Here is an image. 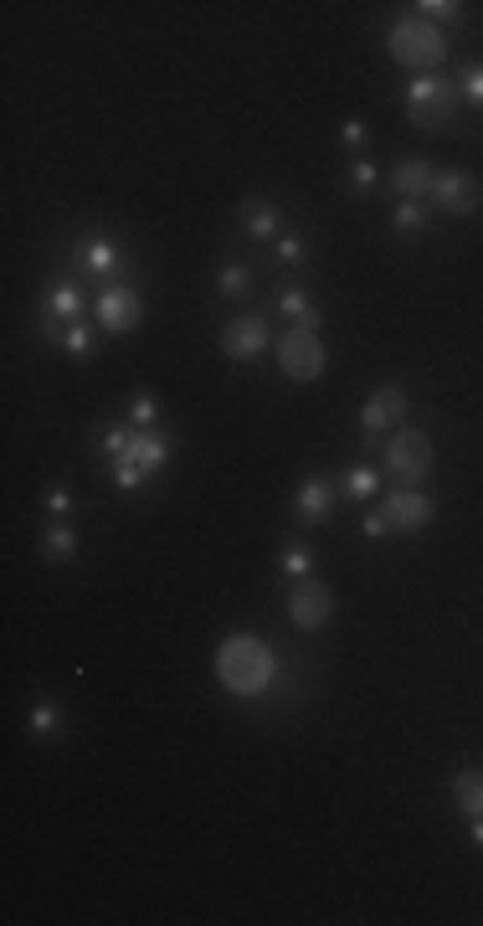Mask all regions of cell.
Here are the masks:
<instances>
[{"instance_id":"3957f363","label":"cell","mask_w":483,"mask_h":926,"mask_svg":"<svg viewBox=\"0 0 483 926\" xmlns=\"http://www.w3.org/2000/svg\"><path fill=\"white\" fill-rule=\"evenodd\" d=\"M170 437L160 433V428H129V443H124V454L109 464V473H114V484L124 494L139 490L144 479H155L165 464H170Z\"/></svg>"},{"instance_id":"d4e9b609","label":"cell","mask_w":483,"mask_h":926,"mask_svg":"<svg viewBox=\"0 0 483 926\" xmlns=\"http://www.w3.org/2000/svg\"><path fill=\"white\" fill-rule=\"evenodd\" d=\"M58 345L67 355H78V360H82V355H93V330H88V325H67Z\"/></svg>"},{"instance_id":"cb8c5ba5","label":"cell","mask_w":483,"mask_h":926,"mask_svg":"<svg viewBox=\"0 0 483 926\" xmlns=\"http://www.w3.org/2000/svg\"><path fill=\"white\" fill-rule=\"evenodd\" d=\"M345 176H349V180H345V191H355V196H366L370 186H376V176H381V170H376V165H370V160L360 155V160H349V170H345Z\"/></svg>"},{"instance_id":"d6a6232c","label":"cell","mask_w":483,"mask_h":926,"mask_svg":"<svg viewBox=\"0 0 483 926\" xmlns=\"http://www.w3.org/2000/svg\"><path fill=\"white\" fill-rule=\"evenodd\" d=\"M340 139H345L349 150H366V144H370V129L360 124V118H345V129H340Z\"/></svg>"},{"instance_id":"4fadbf2b","label":"cell","mask_w":483,"mask_h":926,"mask_svg":"<svg viewBox=\"0 0 483 926\" xmlns=\"http://www.w3.org/2000/svg\"><path fill=\"white\" fill-rule=\"evenodd\" d=\"M432 180H437V165L422 155H406L391 165V186H396V201H422L432 196Z\"/></svg>"},{"instance_id":"ac0fdd59","label":"cell","mask_w":483,"mask_h":926,"mask_svg":"<svg viewBox=\"0 0 483 926\" xmlns=\"http://www.w3.org/2000/svg\"><path fill=\"white\" fill-rule=\"evenodd\" d=\"M237 221L247 227L257 242H278V227H283V212L272 206V201H263V196H247L242 206H237Z\"/></svg>"},{"instance_id":"ba28073f","label":"cell","mask_w":483,"mask_h":926,"mask_svg":"<svg viewBox=\"0 0 483 926\" xmlns=\"http://www.w3.org/2000/svg\"><path fill=\"white\" fill-rule=\"evenodd\" d=\"M93 315L103 330H114V335H129V330H139V319H144V299H139V289H129V283H103L93 299Z\"/></svg>"},{"instance_id":"6da1fadb","label":"cell","mask_w":483,"mask_h":926,"mask_svg":"<svg viewBox=\"0 0 483 926\" xmlns=\"http://www.w3.org/2000/svg\"><path fill=\"white\" fill-rule=\"evenodd\" d=\"M216 680H221V690L252 700V695L272 690L278 659H272V649L257 638V633H232V638H221V649H216Z\"/></svg>"},{"instance_id":"30bf717a","label":"cell","mask_w":483,"mask_h":926,"mask_svg":"<svg viewBox=\"0 0 483 926\" xmlns=\"http://www.w3.org/2000/svg\"><path fill=\"white\" fill-rule=\"evenodd\" d=\"M272 345V325L268 315H237L232 325H221V351L232 360H257Z\"/></svg>"},{"instance_id":"277c9868","label":"cell","mask_w":483,"mask_h":926,"mask_svg":"<svg viewBox=\"0 0 483 926\" xmlns=\"http://www.w3.org/2000/svg\"><path fill=\"white\" fill-rule=\"evenodd\" d=\"M458 109H463V93L443 73H422V78L406 83V118L417 129H447L458 118Z\"/></svg>"},{"instance_id":"44dd1931","label":"cell","mask_w":483,"mask_h":926,"mask_svg":"<svg viewBox=\"0 0 483 926\" xmlns=\"http://www.w3.org/2000/svg\"><path fill=\"white\" fill-rule=\"evenodd\" d=\"M376 484H381V479H376V469H360V464H355V469L340 473V484H334V490L345 494L349 505H366V499H376Z\"/></svg>"},{"instance_id":"e575fe53","label":"cell","mask_w":483,"mask_h":926,"mask_svg":"<svg viewBox=\"0 0 483 926\" xmlns=\"http://www.w3.org/2000/svg\"><path fill=\"white\" fill-rule=\"evenodd\" d=\"M468 839H473V849H483V819H473V828H468Z\"/></svg>"},{"instance_id":"ffe728a7","label":"cell","mask_w":483,"mask_h":926,"mask_svg":"<svg viewBox=\"0 0 483 926\" xmlns=\"http://www.w3.org/2000/svg\"><path fill=\"white\" fill-rule=\"evenodd\" d=\"M453 803L468 813V819H483V768H463L453 777Z\"/></svg>"},{"instance_id":"d6986e66","label":"cell","mask_w":483,"mask_h":926,"mask_svg":"<svg viewBox=\"0 0 483 926\" xmlns=\"http://www.w3.org/2000/svg\"><path fill=\"white\" fill-rule=\"evenodd\" d=\"M37 546H41L47 561H73V556H78V531H73L67 520H52V525L37 535Z\"/></svg>"},{"instance_id":"2e32d148","label":"cell","mask_w":483,"mask_h":926,"mask_svg":"<svg viewBox=\"0 0 483 926\" xmlns=\"http://www.w3.org/2000/svg\"><path fill=\"white\" fill-rule=\"evenodd\" d=\"M82 315V289L73 283V278H58L52 289H47V299H41V319H52V325H78Z\"/></svg>"},{"instance_id":"5bb4252c","label":"cell","mask_w":483,"mask_h":926,"mask_svg":"<svg viewBox=\"0 0 483 926\" xmlns=\"http://www.w3.org/2000/svg\"><path fill=\"white\" fill-rule=\"evenodd\" d=\"M334 484L329 479H304L298 484V499H293V515H298V525H325L329 515H334Z\"/></svg>"},{"instance_id":"1f68e13d","label":"cell","mask_w":483,"mask_h":926,"mask_svg":"<svg viewBox=\"0 0 483 926\" xmlns=\"http://www.w3.org/2000/svg\"><path fill=\"white\" fill-rule=\"evenodd\" d=\"M309 567H314V556L304 551V546H293V551H283V572H289V576H309Z\"/></svg>"},{"instance_id":"8992f818","label":"cell","mask_w":483,"mask_h":926,"mask_svg":"<svg viewBox=\"0 0 483 926\" xmlns=\"http://www.w3.org/2000/svg\"><path fill=\"white\" fill-rule=\"evenodd\" d=\"M325 366H329L325 340L314 335V330H289V335H278V371L289 376V381L309 386V381L325 376Z\"/></svg>"},{"instance_id":"52a82bcc","label":"cell","mask_w":483,"mask_h":926,"mask_svg":"<svg viewBox=\"0 0 483 926\" xmlns=\"http://www.w3.org/2000/svg\"><path fill=\"white\" fill-rule=\"evenodd\" d=\"M329 618H334V592L319 576H298L289 592V623L298 633H319Z\"/></svg>"},{"instance_id":"4316f807","label":"cell","mask_w":483,"mask_h":926,"mask_svg":"<svg viewBox=\"0 0 483 926\" xmlns=\"http://www.w3.org/2000/svg\"><path fill=\"white\" fill-rule=\"evenodd\" d=\"M411 11H417L422 21H432V26H437V21H458V16H463V5H458V0H422V5H411Z\"/></svg>"},{"instance_id":"7c38bea8","label":"cell","mask_w":483,"mask_h":926,"mask_svg":"<svg viewBox=\"0 0 483 926\" xmlns=\"http://www.w3.org/2000/svg\"><path fill=\"white\" fill-rule=\"evenodd\" d=\"M381 510H386L391 531H427V525H432V515H437L422 490H402V484H396V494H391Z\"/></svg>"},{"instance_id":"4dcf8cb0","label":"cell","mask_w":483,"mask_h":926,"mask_svg":"<svg viewBox=\"0 0 483 926\" xmlns=\"http://www.w3.org/2000/svg\"><path fill=\"white\" fill-rule=\"evenodd\" d=\"M304 253H309V242H304V237H278V263H293V268H298Z\"/></svg>"},{"instance_id":"f1b7e54d","label":"cell","mask_w":483,"mask_h":926,"mask_svg":"<svg viewBox=\"0 0 483 926\" xmlns=\"http://www.w3.org/2000/svg\"><path fill=\"white\" fill-rule=\"evenodd\" d=\"M458 93H463V103H473V109H483V62H473V67H463V78H458Z\"/></svg>"},{"instance_id":"9a60e30c","label":"cell","mask_w":483,"mask_h":926,"mask_svg":"<svg viewBox=\"0 0 483 926\" xmlns=\"http://www.w3.org/2000/svg\"><path fill=\"white\" fill-rule=\"evenodd\" d=\"M78 257H82V268H88L93 278H103V283H118L124 253H118L114 237H82V242H78Z\"/></svg>"},{"instance_id":"8fae6325","label":"cell","mask_w":483,"mask_h":926,"mask_svg":"<svg viewBox=\"0 0 483 926\" xmlns=\"http://www.w3.org/2000/svg\"><path fill=\"white\" fill-rule=\"evenodd\" d=\"M406 417V392L402 386H376V392L366 396V407H360V428H366V437H370V448L381 443V433L386 428H396Z\"/></svg>"},{"instance_id":"e0dca14e","label":"cell","mask_w":483,"mask_h":926,"mask_svg":"<svg viewBox=\"0 0 483 926\" xmlns=\"http://www.w3.org/2000/svg\"><path fill=\"white\" fill-rule=\"evenodd\" d=\"M278 309L293 319V330H325V309L309 299V289H298V283H289V289H278Z\"/></svg>"},{"instance_id":"5b68a950","label":"cell","mask_w":483,"mask_h":926,"mask_svg":"<svg viewBox=\"0 0 483 926\" xmlns=\"http://www.w3.org/2000/svg\"><path fill=\"white\" fill-rule=\"evenodd\" d=\"M381 454H386V469L402 490H422L427 484V473H432V437L422 428H396L381 443Z\"/></svg>"},{"instance_id":"603a6c76","label":"cell","mask_w":483,"mask_h":926,"mask_svg":"<svg viewBox=\"0 0 483 926\" xmlns=\"http://www.w3.org/2000/svg\"><path fill=\"white\" fill-rule=\"evenodd\" d=\"M58 726H62V710L52 706V700H37L31 715H26V731H31V736H52Z\"/></svg>"},{"instance_id":"f546056e","label":"cell","mask_w":483,"mask_h":926,"mask_svg":"<svg viewBox=\"0 0 483 926\" xmlns=\"http://www.w3.org/2000/svg\"><path fill=\"white\" fill-rule=\"evenodd\" d=\"M41 505L58 515V520H67L73 515V494H67V484H47V494H41Z\"/></svg>"},{"instance_id":"7a4b0ae2","label":"cell","mask_w":483,"mask_h":926,"mask_svg":"<svg viewBox=\"0 0 483 926\" xmlns=\"http://www.w3.org/2000/svg\"><path fill=\"white\" fill-rule=\"evenodd\" d=\"M386 52L402 62V67H411V78H422V73H443L447 37H443V26H432V21L402 16V21H391Z\"/></svg>"},{"instance_id":"836d02e7","label":"cell","mask_w":483,"mask_h":926,"mask_svg":"<svg viewBox=\"0 0 483 926\" xmlns=\"http://www.w3.org/2000/svg\"><path fill=\"white\" fill-rule=\"evenodd\" d=\"M360 531H366L370 541H381V535H391V520H386V510H366V520H360Z\"/></svg>"},{"instance_id":"83f0119b","label":"cell","mask_w":483,"mask_h":926,"mask_svg":"<svg viewBox=\"0 0 483 926\" xmlns=\"http://www.w3.org/2000/svg\"><path fill=\"white\" fill-rule=\"evenodd\" d=\"M247 283H252V274H247V268H237V263H227V268L216 274V289H221V294H227V299L247 294Z\"/></svg>"},{"instance_id":"7402d4cb","label":"cell","mask_w":483,"mask_h":926,"mask_svg":"<svg viewBox=\"0 0 483 926\" xmlns=\"http://www.w3.org/2000/svg\"><path fill=\"white\" fill-rule=\"evenodd\" d=\"M391 227H396V237H422L427 227H432V217H427L422 201H396V217H391Z\"/></svg>"},{"instance_id":"9c48e42d","label":"cell","mask_w":483,"mask_h":926,"mask_svg":"<svg viewBox=\"0 0 483 926\" xmlns=\"http://www.w3.org/2000/svg\"><path fill=\"white\" fill-rule=\"evenodd\" d=\"M432 201H437L443 217H473L479 201H483V186H479V176H468V170H437V180H432Z\"/></svg>"},{"instance_id":"484cf974","label":"cell","mask_w":483,"mask_h":926,"mask_svg":"<svg viewBox=\"0 0 483 926\" xmlns=\"http://www.w3.org/2000/svg\"><path fill=\"white\" fill-rule=\"evenodd\" d=\"M129 422H135V428H155L160 422V396L139 392L135 402H129Z\"/></svg>"}]
</instances>
